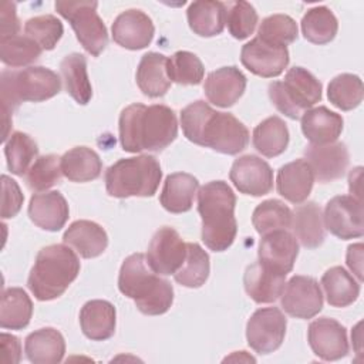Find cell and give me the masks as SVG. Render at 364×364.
I'll return each instance as SVG.
<instances>
[{"label": "cell", "mask_w": 364, "mask_h": 364, "mask_svg": "<svg viewBox=\"0 0 364 364\" xmlns=\"http://www.w3.org/2000/svg\"><path fill=\"white\" fill-rule=\"evenodd\" d=\"M181 125L191 142L220 154L236 155L249 144V131L243 122L232 114L215 111L202 100L181 111Z\"/></svg>", "instance_id": "cell-1"}, {"label": "cell", "mask_w": 364, "mask_h": 364, "mask_svg": "<svg viewBox=\"0 0 364 364\" xmlns=\"http://www.w3.org/2000/svg\"><path fill=\"white\" fill-rule=\"evenodd\" d=\"M119 142L127 152H159L178 136L173 109L162 104H131L119 115Z\"/></svg>", "instance_id": "cell-2"}, {"label": "cell", "mask_w": 364, "mask_h": 364, "mask_svg": "<svg viewBox=\"0 0 364 364\" xmlns=\"http://www.w3.org/2000/svg\"><path fill=\"white\" fill-rule=\"evenodd\" d=\"M236 196L225 181L205 183L198 192V212L202 218V240L213 252L232 246L237 233Z\"/></svg>", "instance_id": "cell-3"}, {"label": "cell", "mask_w": 364, "mask_h": 364, "mask_svg": "<svg viewBox=\"0 0 364 364\" xmlns=\"http://www.w3.org/2000/svg\"><path fill=\"white\" fill-rule=\"evenodd\" d=\"M118 289L124 296L132 299L138 310L146 316L164 314L173 303L172 284L149 267L142 253H134L124 260L119 269Z\"/></svg>", "instance_id": "cell-4"}, {"label": "cell", "mask_w": 364, "mask_h": 364, "mask_svg": "<svg viewBox=\"0 0 364 364\" xmlns=\"http://www.w3.org/2000/svg\"><path fill=\"white\" fill-rule=\"evenodd\" d=\"M0 84L4 125L3 141H7L10 136L9 128L11 125V114L21 102H41L53 98L61 90L60 75L46 67L3 70Z\"/></svg>", "instance_id": "cell-5"}, {"label": "cell", "mask_w": 364, "mask_h": 364, "mask_svg": "<svg viewBox=\"0 0 364 364\" xmlns=\"http://www.w3.org/2000/svg\"><path fill=\"white\" fill-rule=\"evenodd\" d=\"M80 273V259L67 245L43 247L28 274L27 286L40 301L60 297Z\"/></svg>", "instance_id": "cell-6"}, {"label": "cell", "mask_w": 364, "mask_h": 364, "mask_svg": "<svg viewBox=\"0 0 364 364\" xmlns=\"http://www.w3.org/2000/svg\"><path fill=\"white\" fill-rule=\"evenodd\" d=\"M162 178L158 159L152 155L124 158L112 164L105 172V189L109 196H152Z\"/></svg>", "instance_id": "cell-7"}, {"label": "cell", "mask_w": 364, "mask_h": 364, "mask_svg": "<svg viewBox=\"0 0 364 364\" xmlns=\"http://www.w3.org/2000/svg\"><path fill=\"white\" fill-rule=\"evenodd\" d=\"M321 82L306 68H290L283 81L269 84V98L286 117L299 119L321 100Z\"/></svg>", "instance_id": "cell-8"}, {"label": "cell", "mask_w": 364, "mask_h": 364, "mask_svg": "<svg viewBox=\"0 0 364 364\" xmlns=\"http://www.w3.org/2000/svg\"><path fill=\"white\" fill-rule=\"evenodd\" d=\"M97 7V1H55L57 13L71 24L77 40L92 57H98L108 44L107 27Z\"/></svg>", "instance_id": "cell-9"}, {"label": "cell", "mask_w": 364, "mask_h": 364, "mask_svg": "<svg viewBox=\"0 0 364 364\" xmlns=\"http://www.w3.org/2000/svg\"><path fill=\"white\" fill-rule=\"evenodd\" d=\"M287 320L280 309L263 307L256 310L246 324V340L252 350L269 354L277 350L286 336Z\"/></svg>", "instance_id": "cell-10"}, {"label": "cell", "mask_w": 364, "mask_h": 364, "mask_svg": "<svg viewBox=\"0 0 364 364\" xmlns=\"http://www.w3.org/2000/svg\"><path fill=\"white\" fill-rule=\"evenodd\" d=\"M324 228L341 240L361 237L364 233L363 203L353 195L331 198L324 208Z\"/></svg>", "instance_id": "cell-11"}, {"label": "cell", "mask_w": 364, "mask_h": 364, "mask_svg": "<svg viewBox=\"0 0 364 364\" xmlns=\"http://www.w3.org/2000/svg\"><path fill=\"white\" fill-rule=\"evenodd\" d=\"M145 257L156 274H175L185 262L186 243L173 228L164 226L154 233Z\"/></svg>", "instance_id": "cell-12"}, {"label": "cell", "mask_w": 364, "mask_h": 364, "mask_svg": "<svg viewBox=\"0 0 364 364\" xmlns=\"http://www.w3.org/2000/svg\"><path fill=\"white\" fill-rule=\"evenodd\" d=\"M282 309L296 318H311L323 309V293L316 279L293 276L280 296Z\"/></svg>", "instance_id": "cell-13"}, {"label": "cell", "mask_w": 364, "mask_h": 364, "mask_svg": "<svg viewBox=\"0 0 364 364\" xmlns=\"http://www.w3.org/2000/svg\"><path fill=\"white\" fill-rule=\"evenodd\" d=\"M240 61L250 73L263 78H273L284 71L290 57L287 47L255 37L242 47Z\"/></svg>", "instance_id": "cell-14"}, {"label": "cell", "mask_w": 364, "mask_h": 364, "mask_svg": "<svg viewBox=\"0 0 364 364\" xmlns=\"http://www.w3.org/2000/svg\"><path fill=\"white\" fill-rule=\"evenodd\" d=\"M307 340L313 353L324 361H336L348 354L347 330L337 320L320 317L310 323Z\"/></svg>", "instance_id": "cell-15"}, {"label": "cell", "mask_w": 364, "mask_h": 364, "mask_svg": "<svg viewBox=\"0 0 364 364\" xmlns=\"http://www.w3.org/2000/svg\"><path fill=\"white\" fill-rule=\"evenodd\" d=\"M229 178L245 195L263 196L273 189V171L266 161L256 155L237 158L230 168Z\"/></svg>", "instance_id": "cell-16"}, {"label": "cell", "mask_w": 364, "mask_h": 364, "mask_svg": "<svg viewBox=\"0 0 364 364\" xmlns=\"http://www.w3.org/2000/svg\"><path fill=\"white\" fill-rule=\"evenodd\" d=\"M297 255V239L287 229L269 232L260 239L257 250L259 262L279 274L287 276L291 272Z\"/></svg>", "instance_id": "cell-17"}, {"label": "cell", "mask_w": 364, "mask_h": 364, "mask_svg": "<svg viewBox=\"0 0 364 364\" xmlns=\"http://www.w3.org/2000/svg\"><path fill=\"white\" fill-rule=\"evenodd\" d=\"M304 156L311 166L314 179L321 183L340 179L346 173L350 162L346 144L337 141L323 145L310 144L304 149Z\"/></svg>", "instance_id": "cell-18"}, {"label": "cell", "mask_w": 364, "mask_h": 364, "mask_svg": "<svg viewBox=\"0 0 364 364\" xmlns=\"http://www.w3.org/2000/svg\"><path fill=\"white\" fill-rule=\"evenodd\" d=\"M114 41L127 50H141L151 44L155 33L152 20L141 10L122 11L111 27Z\"/></svg>", "instance_id": "cell-19"}, {"label": "cell", "mask_w": 364, "mask_h": 364, "mask_svg": "<svg viewBox=\"0 0 364 364\" xmlns=\"http://www.w3.org/2000/svg\"><path fill=\"white\" fill-rule=\"evenodd\" d=\"M246 90V77L235 65L222 67L212 73L205 80L203 91L209 102L216 107H232Z\"/></svg>", "instance_id": "cell-20"}, {"label": "cell", "mask_w": 364, "mask_h": 364, "mask_svg": "<svg viewBox=\"0 0 364 364\" xmlns=\"http://www.w3.org/2000/svg\"><path fill=\"white\" fill-rule=\"evenodd\" d=\"M314 183V173L306 159H296L277 171L276 188L280 196L291 203H303Z\"/></svg>", "instance_id": "cell-21"}, {"label": "cell", "mask_w": 364, "mask_h": 364, "mask_svg": "<svg viewBox=\"0 0 364 364\" xmlns=\"http://www.w3.org/2000/svg\"><path fill=\"white\" fill-rule=\"evenodd\" d=\"M68 213V203L58 191L36 193L28 203L31 222L48 232H58L65 225Z\"/></svg>", "instance_id": "cell-22"}, {"label": "cell", "mask_w": 364, "mask_h": 364, "mask_svg": "<svg viewBox=\"0 0 364 364\" xmlns=\"http://www.w3.org/2000/svg\"><path fill=\"white\" fill-rule=\"evenodd\" d=\"M284 284H286L284 274H279L264 267L260 262L249 264L245 270V276H243L245 290L247 296L259 304L276 301L282 296Z\"/></svg>", "instance_id": "cell-23"}, {"label": "cell", "mask_w": 364, "mask_h": 364, "mask_svg": "<svg viewBox=\"0 0 364 364\" xmlns=\"http://www.w3.org/2000/svg\"><path fill=\"white\" fill-rule=\"evenodd\" d=\"M65 245L75 249L84 259H92L104 253L108 246V235L98 223L91 220H75L64 232Z\"/></svg>", "instance_id": "cell-24"}, {"label": "cell", "mask_w": 364, "mask_h": 364, "mask_svg": "<svg viewBox=\"0 0 364 364\" xmlns=\"http://www.w3.org/2000/svg\"><path fill=\"white\" fill-rule=\"evenodd\" d=\"M115 307L107 300H90L80 311V326L84 336L92 341H104L114 336L117 323Z\"/></svg>", "instance_id": "cell-25"}, {"label": "cell", "mask_w": 364, "mask_h": 364, "mask_svg": "<svg viewBox=\"0 0 364 364\" xmlns=\"http://www.w3.org/2000/svg\"><path fill=\"white\" fill-rule=\"evenodd\" d=\"M300 118L304 136L316 145L336 142L343 131V117L323 105L307 109Z\"/></svg>", "instance_id": "cell-26"}, {"label": "cell", "mask_w": 364, "mask_h": 364, "mask_svg": "<svg viewBox=\"0 0 364 364\" xmlns=\"http://www.w3.org/2000/svg\"><path fill=\"white\" fill-rule=\"evenodd\" d=\"M24 353L33 364H57L65 354V341L58 330L44 327L26 337Z\"/></svg>", "instance_id": "cell-27"}, {"label": "cell", "mask_w": 364, "mask_h": 364, "mask_svg": "<svg viewBox=\"0 0 364 364\" xmlns=\"http://www.w3.org/2000/svg\"><path fill=\"white\" fill-rule=\"evenodd\" d=\"M135 78L144 95L149 98L164 97L172 84L168 75V57L159 53L144 54Z\"/></svg>", "instance_id": "cell-28"}, {"label": "cell", "mask_w": 364, "mask_h": 364, "mask_svg": "<svg viewBox=\"0 0 364 364\" xmlns=\"http://www.w3.org/2000/svg\"><path fill=\"white\" fill-rule=\"evenodd\" d=\"M291 213L290 228L296 235L294 237L307 249L318 247L326 239L321 208L316 202H304L297 205Z\"/></svg>", "instance_id": "cell-29"}, {"label": "cell", "mask_w": 364, "mask_h": 364, "mask_svg": "<svg viewBox=\"0 0 364 364\" xmlns=\"http://www.w3.org/2000/svg\"><path fill=\"white\" fill-rule=\"evenodd\" d=\"M198 189L199 182L193 175L186 172L171 173L164 182L159 202L171 213H183L192 208Z\"/></svg>", "instance_id": "cell-30"}, {"label": "cell", "mask_w": 364, "mask_h": 364, "mask_svg": "<svg viewBox=\"0 0 364 364\" xmlns=\"http://www.w3.org/2000/svg\"><path fill=\"white\" fill-rule=\"evenodd\" d=\"M191 30L200 37H213L223 31L226 24V3L200 0L189 4L186 10Z\"/></svg>", "instance_id": "cell-31"}, {"label": "cell", "mask_w": 364, "mask_h": 364, "mask_svg": "<svg viewBox=\"0 0 364 364\" xmlns=\"http://www.w3.org/2000/svg\"><path fill=\"white\" fill-rule=\"evenodd\" d=\"M61 172L71 182H90L102 171V162L95 151L88 146H75L60 158Z\"/></svg>", "instance_id": "cell-32"}, {"label": "cell", "mask_w": 364, "mask_h": 364, "mask_svg": "<svg viewBox=\"0 0 364 364\" xmlns=\"http://www.w3.org/2000/svg\"><path fill=\"white\" fill-rule=\"evenodd\" d=\"M321 286L327 303L333 307H347L360 296V282L341 266H334L326 270L321 277Z\"/></svg>", "instance_id": "cell-33"}, {"label": "cell", "mask_w": 364, "mask_h": 364, "mask_svg": "<svg viewBox=\"0 0 364 364\" xmlns=\"http://www.w3.org/2000/svg\"><path fill=\"white\" fill-rule=\"evenodd\" d=\"M289 129L286 122L273 115L263 119L253 129V146L255 149L266 158L279 156L283 154L289 145Z\"/></svg>", "instance_id": "cell-34"}, {"label": "cell", "mask_w": 364, "mask_h": 364, "mask_svg": "<svg viewBox=\"0 0 364 364\" xmlns=\"http://www.w3.org/2000/svg\"><path fill=\"white\" fill-rule=\"evenodd\" d=\"M33 316V301L20 287H10L1 293L0 326L1 328L23 330Z\"/></svg>", "instance_id": "cell-35"}, {"label": "cell", "mask_w": 364, "mask_h": 364, "mask_svg": "<svg viewBox=\"0 0 364 364\" xmlns=\"http://www.w3.org/2000/svg\"><path fill=\"white\" fill-rule=\"evenodd\" d=\"M67 92L81 105L90 102L92 87L87 74V58L80 53L65 55L60 64Z\"/></svg>", "instance_id": "cell-36"}, {"label": "cell", "mask_w": 364, "mask_h": 364, "mask_svg": "<svg viewBox=\"0 0 364 364\" xmlns=\"http://www.w3.org/2000/svg\"><path fill=\"white\" fill-rule=\"evenodd\" d=\"M338 30V23L333 11L326 6H316L306 11L301 18V31L307 41L313 44L330 43Z\"/></svg>", "instance_id": "cell-37"}, {"label": "cell", "mask_w": 364, "mask_h": 364, "mask_svg": "<svg viewBox=\"0 0 364 364\" xmlns=\"http://www.w3.org/2000/svg\"><path fill=\"white\" fill-rule=\"evenodd\" d=\"M4 155L9 171L17 176H23L37 158L38 146L30 135L17 131L10 134L9 139L6 141Z\"/></svg>", "instance_id": "cell-38"}, {"label": "cell", "mask_w": 364, "mask_h": 364, "mask_svg": "<svg viewBox=\"0 0 364 364\" xmlns=\"http://www.w3.org/2000/svg\"><path fill=\"white\" fill-rule=\"evenodd\" d=\"M209 255L198 243H186L185 262L173 277L181 286L196 289L205 284L209 277Z\"/></svg>", "instance_id": "cell-39"}, {"label": "cell", "mask_w": 364, "mask_h": 364, "mask_svg": "<svg viewBox=\"0 0 364 364\" xmlns=\"http://www.w3.org/2000/svg\"><path fill=\"white\" fill-rule=\"evenodd\" d=\"M363 95L361 78L350 73L336 75L327 87V97L330 102L341 111H351L357 108L363 101Z\"/></svg>", "instance_id": "cell-40"}, {"label": "cell", "mask_w": 364, "mask_h": 364, "mask_svg": "<svg viewBox=\"0 0 364 364\" xmlns=\"http://www.w3.org/2000/svg\"><path fill=\"white\" fill-rule=\"evenodd\" d=\"M291 210L277 199H267L256 206L252 215V223L259 235H266L279 229H289L291 225Z\"/></svg>", "instance_id": "cell-41"}, {"label": "cell", "mask_w": 364, "mask_h": 364, "mask_svg": "<svg viewBox=\"0 0 364 364\" xmlns=\"http://www.w3.org/2000/svg\"><path fill=\"white\" fill-rule=\"evenodd\" d=\"M43 48L27 36L0 37V58L6 65L24 67L34 63Z\"/></svg>", "instance_id": "cell-42"}, {"label": "cell", "mask_w": 364, "mask_h": 364, "mask_svg": "<svg viewBox=\"0 0 364 364\" xmlns=\"http://www.w3.org/2000/svg\"><path fill=\"white\" fill-rule=\"evenodd\" d=\"M205 68L199 57L191 51H176L168 58V75L172 82L198 85L203 80Z\"/></svg>", "instance_id": "cell-43"}, {"label": "cell", "mask_w": 364, "mask_h": 364, "mask_svg": "<svg viewBox=\"0 0 364 364\" xmlns=\"http://www.w3.org/2000/svg\"><path fill=\"white\" fill-rule=\"evenodd\" d=\"M63 172L60 165V156L57 155H43L38 156L26 173V185L34 191H47L60 182Z\"/></svg>", "instance_id": "cell-44"}, {"label": "cell", "mask_w": 364, "mask_h": 364, "mask_svg": "<svg viewBox=\"0 0 364 364\" xmlns=\"http://www.w3.org/2000/svg\"><path fill=\"white\" fill-rule=\"evenodd\" d=\"M297 34V24L287 14H273L263 18L257 30L259 38L282 47H287L296 41Z\"/></svg>", "instance_id": "cell-45"}, {"label": "cell", "mask_w": 364, "mask_h": 364, "mask_svg": "<svg viewBox=\"0 0 364 364\" xmlns=\"http://www.w3.org/2000/svg\"><path fill=\"white\" fill-rule=\"evenodd\" d=\"M24 33L43 50H53L63 37V23L51 14H43L26 21Z\"/></svg>", "instance_id": "cell-46"}, {"label": "cell", "mask_w": 364, "mask_h": 364, "mask_svg": "<svg viewBox=\"0 0 364 364\" xmlns=\"http://www.w3.org/2000/svg\"><path fill=\"white\" fill-rule=\"evenodd\" d=\"M226 24L229 33L237 38H247L256 28L257 13L247 1L226 3Z\"/></svg>", "instance_id": "cell-47"}, {"label": "cell", "mask_w": 364, "mask_h": 364, "mask_svg": "<svg viewBox=\"0 0 364 364\" xmlns=\"http://www.w3.org/2000/svg\"><path fill=\"white\" fill-rule=\"evenodd\" d=\"M1 218L9 219L14 218L23 205L24 196L20 191V186L14 179L7 175L1 176Z\"/></svg>", "instance_id": "cell-48"}, {"label": "cell", "mask_w": 364, "mask_h": 364, "mask_svg": "<svg viewBox=\"0 0 364 364\" xmlns=\"http://www.w3.org/2000/svg\"><path fill=\"white\" fill-rule=\"evenodd\" d=\"M20 31V23L16 14V4L11 1H3L0 11V37L16 36Z\"/></svg>", "instance_id": "cell-49"}, {"label": "cell", "mask_w": 364, "mask_h": 364, "mask_svg": "<svg viewBox=\"0 0 364 364\" xmlns=\"http://www.w3.org/2000/svg\"><path fill=\"white\" fill-rule=\"evenodd\" d=\"M1 341V363L17 364L21 358V344L20 340L9 333L0 334Z\"/></svg>", "instance_id": "cell-50"}, {"label": "cell", "mask_w": 364, "mask_h": 364, "mask_svg": "<svg viewBox=\"0 0 364 364\" xmlns=\"http://www.w3.org/2000/svg\"><path fill=\"white\" fill-rule=\"evenodd\" d=\"M347 266L363 282V243H355L347 249Z\"/></svg>", "instance_id": "cell-51"}, {"label": "cell", "mask_w": 364, "mask_h": 364, "mask_svg": "<svg viewBox=\"0 0 364 364\" xmlns=\"http://www.w3.org/2000/svg\"><path fill=\"white\" fill-rule=\"evenodd\" d=\"M361 172H363V168L361 166H357L354 168L350 175H348V188H350V193L357 198V199H361V189H360V181H361Z\"/></svg>", "instance_id": "cell-52"}, {"label": "cell", "mask_w": 364, "mask_h": 364, "mask_svg": "<svg viewBox=\"0 0 364 364\" xmlns=\"http://www.w3.org/2000/svg\"><path fill=\"white\" fill-rule=\"evenodd\" d=\"M237 360L239 361H252V363L256 361L252 355H247L246 351H235L232 355L226 357L223 361H237Z\"/></svg>", "instance_id": "cell-53"}]
</instances>
